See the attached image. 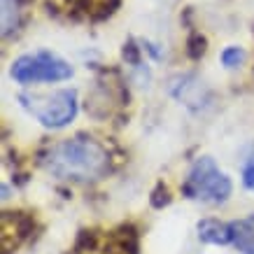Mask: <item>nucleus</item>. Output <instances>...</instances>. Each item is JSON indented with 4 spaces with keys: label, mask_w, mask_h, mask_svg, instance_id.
I'll return each instance as SVG.
<instances>
[{
    "label": "nucleus",
    "mask_w": 254,
    "mask_h": 254,
    "mask_svg": "<svg viewBox=\"0 0 254 254\" xmlns=\"http://www.w3.org/2000/svg\"><path fill=\"white\" fill-rule=\"evenodd\" d=\"M40 163L47 173L72 182H96L110 173L108 149L91 138L63 140L47 149Z\"/></svg>",
    "instance_id": "f257e3e1"
},
{
    "label": "nucleus",
    "mask_w": 254,
    "mask_h": 254,
    "mask_svg": "<svg viewBox=\"0 0 254 254\" xmlns=\"http://www.w3.org/2000/svg\"><path fill=\"white\" fill-rule=\"evenodd\" d=\"M231 180L217 168L212 156H200L191 166L189 177H187L185 187H182L187 198L200 200V203H212V205L224 203L231 196Z\"/></svg>",
    "instance_id": "f03ea898"
},
{
    "label": "nucleus",
    "mask_w": 254,
    "mask_h": 254,
    "mask_svg": "<svg viewBox=\"0 0 254 254\" xmlns=\"http://www.w3.org/2000/svg\"><path fill=\"white\" fill-rule=\"evenodd\" d=\"M189 54H191V59H198V56H203V52H205V40L200 38V35H191V40H189Z\"/></svg>",
    "instance_id": "1a4fd4ad"
},
{
    "label": "nucleus",
    "mask_w": 254,
    "mask_h": 254,
    "mask_svg": "<svg viewBox=\"0 0 254 254\" xmlns=\"http://www.w3.org/2000/svg\"><path fill=\"white\" fill-rule=\"evenodd\" d=\"M243 182H245V187L250 191H254V159L247 163L245 170H243Z\"/></svg>",
    "instance_id": "9d476101"
},
{
    "label": "nucleus",
    "mask_w": 254,
    "mask_h": 254,
    "mask_svg": "<svg viewBox=\"0 0 254 254\" xmlns=\"http://www.w3.org/2000/svg\"><path fill=\"white\" fill-rule=\"evenodd\" d=\"M198 238L208 245H231V224L217 222V219H200L198 222Z\"/></svg>",
    "instance_id": "39448f33"
},
{
    "label": "nucleus",
    "mask_w": 254,
    "mask_h": 254,
    "mask_svg": "<svg viewBox=\"0 0 254 254\" xmlns=\"http://www.w3.org/2000/svg\"><path fill=\"white\" fill-rule=\"evenodd\" d=\"M243 61H245V52L240 49V47H226L222 52V65L224 68H238V65H243Z\"/></svg>",
    "instance_id": "6e6552de"
},
{
    "label": "nucleus",
    "mask_w": 254,
    "mask_h": 254,
    "mask_svg": "<svg viewBox=\"0 0 254 254\" xmlns=\"http://www.w3.org/2000/svg\"><path fill=\"white\" fill-rule=\"evenodd\" d=\"M21 26V0H2V38H9Z\"/></svg>",
    "instance_id": "0eeeda50"
},
{
    "label": "nucleus",
    "mask_w": 254,
    "mask_h": 254,
    "mask_svg": "<svg viewBox=\"0 0 254 254\" xmlns=\"http://www.w3.org/2000/svg\"><path fill=\"white\" fill-rule=\"evenodd\" d=\"M231 245L238 247L243 254H254V215L243 217L238 222H231Z\"/></svg>",
    "instance_id": "423d86ee"
},
{
    "label": "nucleus",
    "mask_w": 254,
    "mask_h": 254,
    "mask_svg": "<svg viewBox=\"0 0 254 254\" xmlns=\"http://www.w3.org/2000/svg\"><path fill=\"white\" fill-rule=\"evenodd\" d=\"M72 77V65L59 59L52 52L21 56L12 63V79L19 84H35V82H63Z\"/></svg>",
    "instance_id": "7ed1b4c3"
},
{
    "label": "nucleus",
    "mask_w": 254,
    "mask_h": 254,
    "mask_svg": "<svg viewBox=\"0 0 254 254\" xmlns=\"http://www.w3.org/2000/svg\"><path fill=\"white\" fill-rule=\"evenodd\" d=\"M23 108L28 110L35 119L47 128H63L68 126L77 115V93L72 89L56 91L47 98H28L21 96Z\"/></svg>",
    "instance_id": "20e7f679"
}]
</instances>
